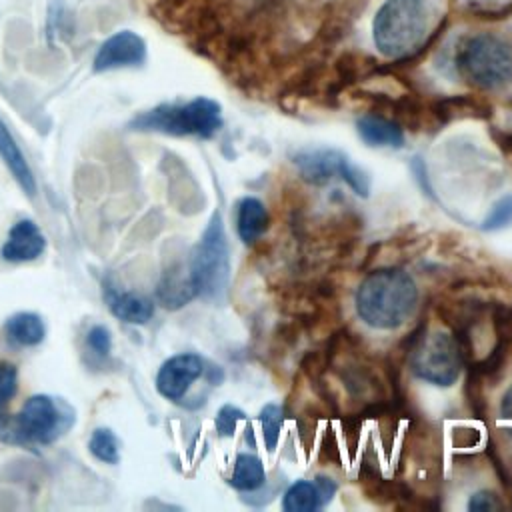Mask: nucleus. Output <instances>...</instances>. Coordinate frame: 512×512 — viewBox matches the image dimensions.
Here are the masks:
<instances>
[{
  "instance_id": "f257e3e1",
  "label": "nucleus",
  "mask_w": 512,
  "mask_h": 512,
  "mask_svg": "<svg viewBox=\"0 0 512 512\" xmlns=\"http://www.w3.org/2000/svg\"><path fill=\"white\" fill-rule=\"evenodd\" d=\"M418 288L414 278L400 268L370 272L354 294L358 318L376 330L402 326L416 310Z\"/></svg>"
},
{
  "instance_id": "f03ea898",
  "label": "nucleus",
  "mask_w": 512,
  "mask_h": 512,
  "mask_svg": "<svg viewBox=\"0 0 512 512\" xmlns=\"http://www.w3.org/2000/svg\"><path fill=\"white\" fill-rule=\"evenodd\" d=\"M372 36L386 58L414 54L428 36V12L422 0H386L374 16Z\"/></svg>"
},
{
  "instance_id": "7ed1b4c3",
  "label": "nucleus",
  "mask_w": 512,
  "mask_h": 512,
  "mask_svg": "<svg viewBox=\"0 0 512 512\" xmlns=\"http://www.w3.org/2000/svg\"><path fill=\"white\" fill-rule=\"evenodd\" d=\"M128 126L138 132L212 138L222 126V108L216 100L198 96L188 102L154 106L134 116Z\"/></svg>"
},
{
  "instance_id": "20e7f679",
  "label": "nucleus",
  "mask_w": 512,
  "mask_h": 512,
  "mask_svg": "<svg viewBox=\"0 0 512 512\" xmlns=\"http://www.w3.org/2000/svg\"><path fill=\"white\" fill-rule=\"evenodd\" d=\"M456 66L470 84L496 90L512 82V48L494 34H476L460 44Z\"/></svg>"
},
{
  "instance_id": "39448f33",
  "label": "nucleus",
  "mask_w": 512,
  "mask_h": 512,
  "mask_svg": "<svg viewBox=\"0 0 512 512\" xmlns=\"http://www.w3.org/2000/svg\"><path fill=\"white\" fill-rule=\"evenodd\" d=\"M196 296L216 300L224 294L230 276L228 240L218 212L212 214L202 232L200 242L194 246L188 270Z\"/></svg>"
},
{
  "instance_id": "423d86ee",
  "label": "nucleus",
  "mask_w": 512,
  "mask_h": 512,
  "mask_svg": "<svg viewBox=\"0 0 512 512\" xmlns=\"http://www.w3.org/2000/svg\"><path fill=\"white\" fill-rule=\"evenodd\" d=\"M72 420L74 412L64 400L48 394H34L14 418V440L50 444L70 428Z\"/></svg>"
},
{
  "instance_id": "0eeeda50",
  "label": "nucleus",
  "mask_w": 512,
  "mask_h": 512,
  "mask_svg": "<svg viewBox=\"0 0 512 512\" xmlns=\"http://www.w3.org/2000/svg\"><path fill=\"white\" fill-rule=\"evenodd\" d=\"M460 352L448 332H432L410 354L412 372L430 384L450 386L460 376Z\"/></svg>"
},
{
  "instance_id": "6e6552de",
  "label": "nucleus",
  "mask_w": 512,
  "mask_h": 512,
  "mask_svg": "<svg viewBox=\"0 0 512 512\" xmlns=\"http://www.w3.org/2000/svg\"><path fill=\"white\" fill-rule=\"evenodd\" d=\"M300 172V176L316 186L330 182L332 178H342L346 184L360 196H368L370 182L368 176L350 162L346 154L334 148H312L300 150L292 160Z\"/></svg>"
},
{
  "instance_id": "1a4fd4ad",
  "label": "nucleus",
  "mask_w": 512,
  "mask_h": 512,
  "mask_svg": "<svg viewBox=\"0 0 512 512\" xmlns=\"http://www.w3.org/2000/svg\"><path fill=\"white\" fill-rule=\"evenodd\" d=\"M144 60H146L144 38L132 30H120V32L108 36L100 44V48L92 60V68H94V72H108V70H118V68L142 66Z\"/></svg>"
},
{
  "instance_id": "9d476101",
  "label": "nucleus",
  "mask_w": 512,
  "mask_h": 512,
  "mask_svg": "<svg viewBox=\"0 0 512 512\" xmlns=\"http://www.w3.org/2000/svg\"><path fill=\"white\" fill-rule=\"evenodd\" d=\"M204 360L198 354L182 352L168 358L156 374V390L168 400H180L202 376Z\"/></svg>"
},
{
  "instance_id": "9b49d317",
  "label": "nucleus",
  "mask_w": 512,
  "mask_h": 512,
  "mask_svg": "<svg viewBox=\"0 0 512 512\" xmlns=\"http://www.w3.org/2000/svg\"><path fill=\"white\" fill-rule=\"evenodd\" d=\"M46 250V240L38 228V224L30 218H22L14 222L8 232V238L0 250V256L6 262H30L36 260Z\"/></svg>"
},
{
  "instance_id": "f8f14e48",
  "label": "nucleus",
  "mask_w": 512,
  "mask_h": 512,
  "mask_svg": "<svg viewBox=\"0 0 512 512\" xmlns=\"http://www.w3.org/2000/svg\"><path fill=\"white\" fill-rule=\"evenodd\" d=\"M104 300L108 310L128 324H146L154 316V304L150 298L118 290L112 284H104Z\"/></svg>"
},
{
  "instance_id": "ddd939ff",
  "label": "nucleus",
  "mask_w": 512,
  "mask_h": 512,
  "mask_svg": "<svg viewBox=\"0 0 512 512\" xmlns=\"http://www.w3.org/2000/svg\"><path fill=\"white\" fill-rule=\"evenodd\" d=\"M0 158L4 162V166L8 168V172L14 176V180L20 184V188L28 194L34 196L36 194V180L34 174L26 162L24 152L20 150V146L16 144L14 136L10 134L8 126L2 122L0 118Z\"/></svg>"
},
{
  "instance_id": "4468645a",
  "label": "nucleus",
  "mask_w": 512,
  "mask_h": 512,
  "mask_svg": "<svg viewBox=\"0 0 512 512\" xmlns=\"http://www.w3.org/2000/svg\"><path fill=\"white\" fill-rule=\"evenodd\" d=\"M268 228V210L254 198L246 196L236 206V230L244 244H254Z\"/></svg>"
},
{
  "instance_id": "2eb2a0df",
  "label": "nucleus",
  "mask_w": 512,
  "mask_h": 512,
  "mask_svg": "<svg viewBox=\"0 0 512 512\" xmlns=\"http://www.w3.org/2000/svg\"><path fill=\"white\" fill-rule=\"evenodd\" d=\"M358 134L360 138L370 144V146H390V148H400L404 144V132L402 128L392 122L386 120L382 116H374V114H366L362 116L358 122Z\"/></svg>"
},
{
  "instance_id": "dca6fc26",
  "label": "nucleus",
  "mask_w": 512,
  "mask_h": 512,
  "mask_svg": "<svg viewBox=\"0 0 512 512\" xmlns=\"http://www.w3.org/2000/svg\"><path fill=\"white\" fill-rule=\"evenodd\" d=\"M4 332L10 342L30 348L44 340L46 326L36 312H18L6 320Z\"/></svg>"
},
{
  "instance_id": "f3484780",
  "label": "nucleus",
  "mask_w": 512,
  "mask_h": 512,
  "mask_svg": "<svg viewBox=\"0 0 512 512\" xmlns=\"http://www.w3.org/2000/svg\"><path fill=\"white\" fill-rule=\"evenodd\" d=\"M326 494L318 486V482L296 480L282 498V508L286 512H316L326 502Z\"/></svg>"
},
{
  "instance_id": "a211bd4d",
  "label": "nucleus",
  "mask_w": 512,
  "mask_h": 512,
  "mask_svg": "<svg viewBox=\"0 0 512 512\" xmlns=\"http://www.w3.org/2000/svg\"><path fill=\"white\" fill-rule=\"evenodd\" d=\"M266 480V472L262 460L254 454H238L234 462V472L230 476V486L242 492H252L260 488Z\"/></svg>"
},
{
  "instance_id": "6ab92c4d",
  "label": "nucleus",
  "mask_w": 512,
  "mask_h": 512,
  "mask_svg": "<svg viewBox=\"0 0 512 512\" xmlns=\"http://www.w3.org/2000/svg\"><path fill=\"white\" fill-rule=\"evenodd\" d=\"M90 454L104 462V464H116L120 460V444L112 430L108 428H96L88 440Z\"/></svg>"
},
{
  "instance_id": "aec40b11",
  "label": "nucleus",
  "mask_w": 512,
  "mask_h": 512,
  "mask_svg": "<svg viewBox=\"0 0 512 512\" xmlns=\"http://www.w3.org/2000/svg\"><path fill=\"white\" fill-rule=\"evenodd\" d=\"M258 420L262 424V438L266 442L268 450H274L280 438V430H282V422H284V408L280 404H266L260 414Z\"/></svg>"
},
{
  "instance_id": "412c9836",
  "label": "nucleus",
  "mask_w": 512,
  "mask_h": 512,
  "mask_svg": "<svg viewBox=\"0 0 512 512\" xmlns=\"http://www.w3.org/2000/svg\"><path fill=\"white\" fill-rule=\"evenodd\" d=\"M512 222V194L502 196L494 206L492 212L486 216L482 228L484 230H500Z\"/></svg>"
},
{
  "instance_id": "4be33fe9",
  "label": "nucleus",
  "mask_w": 512,
  "mask_h": 512,
  "mask_svg": "<svg viewBox=\"0 0 512 512\" xmlns=\"http://www.w3.org/2000/svg\"><path fill=\"white\" fill-rule=\"evenodd\" d=\"M244 418V412L232 404H226L216 414V430L220 436H232L238 422Z\"/></svg>"
},
{
  "instance_id": "5701e85b",
  "label": "nucleus",
  "mask_w": 512,
  "mask_h": 512,
  "mask_svg": "<svg viewBox=\"0 0 512 512\" xmlns=\"http://www.w3.org/2000/svg\"><path fill=\"white\" fill-rule=\"evenodd\" d=\"M86 346L98 354V356H108L110 354V348H112V338H110V332L106 326L102 324H96L88 330L86 334Z\"/></svg>"
},
{
  "instance_id": "b1692460",
  "label": "nucleus",
  "mask_w": 512,
  "mask_h": 512,
  "mask_svg": "<svg viewBox=\"0 0 512 512\" xmlns=\"http://www.w3.org/2000/svg\"><path fill=\"white\" fill-rule=\"evenodd\" d=\"M18 370L8 362H0V402H8L16 394Z\"/></svg>"
},
{
  "instance_id": "393cba45",
  "label": "nucleus",
  "mask_w": 512,
  "mask_h": 512,
  "mask_svg": "<svg viewBox=\"0 0 512 512\" xmlns=\"http://www.w3.org/2000/svg\"><path fill=\"white\" fill-rule=\"evenodd\" d=\"M468 508H470V510H478V512L494 510V508H498V500H496V496L490 494V492H476L474 496H470Z\"/></svg>"
},
{
  "instance_id": "a878e982",
  "label": "nucleus",
  "mask_w": 512,
  "mask_h": 512,
  "mask_svg": "<svg viewBox=\"0 0 512 512\" xmlns=\"http://www.w3.org/2000/svg\"><path fill=\"white\" fill-rule=\"evenodd\" d=\"M2 404H4V402H0V438H2V440L16 442V440H14V420H10V418L6 416V412L2 410Z\"/></svg>"
}]
</instances>
